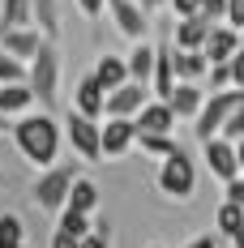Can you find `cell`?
<instances>
[{"label":"cell","mask_w":244,"mask_h":248,"mask_svg":"<svg viewBox=\"0 0 244 248\" xmlns=\"http://www.w3.org/2000/svg\"><path fill=\"white\" fill-rule=\"evenodd\" d=\"M13 141L26 154V163L51 167L56 154H60V124L51 120V116H43V111L39 116H22V120L13 124Z\"/></svg>","instance_id":"1"},{"label":"cell","mask_w":244,"mask_h":248,"mask_svg":"<svg viewBox=\"0 0 244 248\" xmlns=\"http://www.w3.org/2000/svg\"><path fill=\"white\" fill-rule=\"evenodd\" d=\"M240 103H244V90H240V86H236V90H214L210 99L201 103V111L193 116V120H197V137H201V141L219 137L223 120H227V116H231V111H236Z\"/></svg>","instance_id":"2"},{"label":"cell","mask_w":244,"mask_h":248,"mask_svg":"<svg viewBox=\"0 0 244 248\" xmlns=\"http://www.w3.org/2000/svg\"><path fill=\"white\" fill-rule=\"evenodd\" d=\"M30 90H34V99H43L51 107L56 103V90H60V56L51 47L48 39H43V47L34 51V60H30Z\"/></svg>","instance_id":"3"},{"label":"cell","mask_w":244,"mask_h":248,"mask_svg":"<svg viewBox=\"0 0 244 248\" xmlns=\"http://www.w3.org/2000/svg\"><path fill=\"white\" fill-rule=\"evenodd\" d=\"M73 180H77V167H56V163L43 167L39 184H34V205H39V210H65Z\"/></svg>","instance_id":"4"},{"label":"cell","mask_w":244,"mask_h":248,"mask_svg":"<svg viewBox=\"0 0 244 248\" xmlns=\"http://www.w3.org/2000/svg\"><path fill=\"white\" fill-rule=\"evenodd\" d=\"M159 188H163L167 197H193L197 167H193V158H189L184 150H176V154L163 158V167H159Z\"/></svg>","instance_id":"5"},{"label":"cell","mask_w":244,"mask_h":248,"mask_svg":"<svg viewBox=\"0 0 244 248\" xmlns=\"http://www.w3.org/2000/svg\"><path fill=\"white\" fill-rule=\"evenodd\" d=\"M98 141H103V158H120L129 146H137V120L107 116V124H98Z\"/></svg>","instance_id":"6"},{"label":"cell","mask_w":244,"mask_h":248,"mask_svg":"<svg viewBox=\"0 0 244 248\" xmlns=\"http://www.w3.org/2000/svg\"><path fill=\"white\" fill-rule=\"evenodd\" d=\"M65 133H69V146L86 158V163H98L103 158V141H98V124L90 120V116H81V111H73L69 116V124H65Z\"/></svg>","instance_id":"7"},{"label":"cell","mask_w":244,"mask_h":248,"mask_svg":"<svg viewBox=\"0 0 244 248\" xmlns=\"http://www.w3.org/2000/svg\"><path fill=\"white\" fill-rule=\"evenodd\" d=\"M146 103H150V86H142V81H124V86H116V90L107 94L103 116H137Z\"/></svg>","instance_id":"8"},{"label":"cell","mask_w":244,"mask_h":248,"mask_svg":"<svg viewBox=\"0 0 244 248\" xmlns=\"http://www.w3.org/2000/svg\"><path fill=\"white\" fill-rule=\"evenodd\" d=\"M0 47L30 64L34 51L43 47V30H39V26H9V30H0Z\"/></svg>","instance_id":"9"},{"label":"cell","mask_w":244,"mask_h":248,"mask_svg":"<svg viewBox=\"0 0 244 248\" xmlns=\"http://www.w3.org/2000/svg\"><path fill=\"white\" fill-rule=\"evenodd\" d=\"M206 167L219 175L223 184H227V180H236V175H240L236 141H227V137H210V141H206Z\"/></svg>","instance_id":"10"},{"label":"cell","mask_w":244,"mask_h":248,"mask_svg":"<svg viewBox=\"0 0 244 248\" xmlns=\"http://www.w3.org/2000/svg\"><path fill=\"white\" fill-rule=\"evenodd\" d=\"M107 9H112V17H116V30H120L124 39H146V9L137 4V0H107Z\"/></svg>","instance_id":"11"},{"label":"cell","mask_w":244,"mask_h":248,"mask_svg":"<svg viewBox=\"0 0 244 248\" xmlns=\"http://www.w3.org/2000/svg\"><path fill=\"white\" fill-rule=\"evenodd\" d=\"M206 60L210 64H223V60H231L236 51H240V30L236 26H227V22H219V26H210V39H206Z\"/></svg>","instance_id":"12"},{"label":"cell","mask_w":244,"mask_h":248,"mask_svg":"<svg viewBox=\"0 0 244 248\" xmlns=\"http://www.w3.org/2000/svg\"><path fill=\"white\" fill-rule=\"evenodd\" d=\"M103 103H107V90L98 86L95 73H86L81 81H77V90H73V111H81V116L98 120V116H103Z\"/></svg>","instance_id":"13"},{"label":"cell","mask_w":244,"mask_h":248,"mask_svg":"<svg viewBox=\"0 0 244 248\" xmlns=\"http://www.w3.org/2000/svg\"><path fill=\"white\" fill-rule=\"evenodd\" d=\"M133 120H137V133H171L176 111H171L167 99H154V103H146V107H142Z\"/></svg>","instance_id":"14"},{"label":"cell","mask_w":244,"mask_h":248,"mask_svg":"<svg viewBox=\"0 0 244 248\" xmlns=\"http://www.w3.org/2000/svg\"><path fill=\"white\" fill-rule=\"evenodd\" d=\"M171 64H176V81H201V77L210 73V60H206V51L171 47Z\"/></svg>","instance_id":"15"},{"label":"cell","mask_w":244,"mask_h":248,"mask_svg":"<svg viewBox=\"0 0 244 248\" xmlns=\"http://www.w3.org/2000/svg\"><path fill=\"white\" fill-rule=\"evenodd\" d=\"M206 39H210V22H206L201 13H193V17H180V26H176V47L201 51V47H206Z\"/></svg>","instance_id":"16"},{"label":"cell","mask_w":244,"mask_h":248,"mask_svg":"<svg viewBox=\"0 0 244 248\" xmlns=\"http://www.w3.org/2000/svg\"><path fill=\"white\" fill-rule=\"evenodd\" d=\"M150 90L159 99H167L176 90V64H171V47H154V77H150Z\"/></svg>","instance_id":"17"},{"label":"cell","mask_w":244,"mask_h":248,"mask_svg":"<svg viewBox=\"0 0 244 248\" xmlns=\"http://www.w3.org/2000/svg\"><path fill=\"white\" fill-rule=\"evenodd\" d=\"M95 77H98V86H103L107 94H112L116 86H124V81H133V77H129V60H120V56H98Z\"/></svg>","instance_id":"18"},{"label":"cell","mask_w":244,"mask_h":248,"mask_svg":"<svg viewBox=\"0 0 244 248\" xmlns=\"http://www.w3.org/2000/svg\"><path fill=\"white\" fill-rule=\"evenodd\" d=\"M167 103H171V111H176V120H180V116H197L206 99H201L197 81H176V90L167 94Z\"/></svg>","instance_id":"19"},{"label":"cell","mask_w":244,"mask_h":248,"mask_svg":"<svg viewBox=\"0 0 244 248\" xmlns=\"http://www.w3.org/2000/svg\"><path fill=\"white\" fill-rule=\"evenodd\" d=\"M34 103V90H30V81H9V86H0V111L4 116H17Z\"/></svg>","instance_id":"20"},{"label":"cell","mask_w":244,"mask_h":248,"mask_svg":"<svg viewBox=\"0 0 244 248\" xmlns=\"http://www.w3.org/2000/svg\"><path fill=\"white\" fill-rule=\"evenodd\" d=\"M9 26H34V4L30 0H0V30Z\"/></svg>","instance_id":"21"},{"label":"cell","mask_w":244,"mask_h":248,"mask_svg":"<svg viewBox=\"0 0 244 248\" xmlns=\"http://www.w3.org/2000/svg\"><path fill=\"white\" fill-rule=\"evenodd\" d=\"M129 77L142 81V86H150V77H154V47L150 43H137L133 47V56H129Z\"/></svg>","instance_id":"22"},{"label":"cell","mask_w":244,"mask_h":248,"mask_svg":"<svg viewBox=\"0 0 244 248\" xmlns=\"http://www.w3.org/2000/svg\"><path fill=\"white\" fill-rule=\"evenodd\" d=\"M69 210H81V214H90L98 205V184L95 180H73V188H69V201H65Z\"/></svg>","instance_id":"23"},{"label":"cell","mask_w":244,"mask_h":248,"mask_svg":"<svg viewBox=\"0 0 244 248\" xmlns=\"http://www.w3.org/2000/svg\"><path fill=\"white\" fill-rule=\"evenodd\" d=\"M34 4V26L39 30H48V39L60 34V9H56V0H30Z\"/></svg>","instance_id":"24"},{"label":"cell","mask_w":244,"mask_h":248,"mask_svg":"<svg viewBox=\"0 0 244 248\" xmlns=\"http://www.w3.org/2000/svg\"><path fill=\"white\" fill-rule=\"evenodd\" d=\"M137 146L146 150V154H154V158H167V154H176V141H171V133H137Z\"/></svg>","instance_id":"25"},{"label":"cell","mask_w":244,"mask_h":248,"mask_svg":"<svg viewBox=\"0 0 244 248\" xmlns=\"http://www.w3.org/2000/svg\"><path fill=\"white\" fill-rule=\"evenodd\" d=\"M9 81H30V69H26V60H17L0 47V86H9Z\"/></svg>","instance_id":"26"},{"label":"cell","mask_w":244,"mask_h":248,"mask_svg":"<svg viewBox=\"0 0 244 248\" xmlns=\"http://www.w3.org/2000/svg\"><path fill=\"white\" fill-rule=\"evenodd\" d=\"M60 231H69V235L81 240V235H90L95 227H90V214H81V210H69V205H65V214H60Z\"/></svg>","instance_id":"27"},{"label":"cell","mask_w":244,"mask_h":248,"mask_svg":"<svg viewBox=\"0 0 244 248\" xmlns=\"http://www.w3.org/2000/svg\"><path fill=\"white\" fill-rule=\"evenodd\" d=\"M240 223H244V205H236V201H223V205H219V231L231 240Z\"/></svg>","instance_id":"28"},{"label":"cell","mask_w":244,"mask_h":248,"mask_svg":"<svg viewBox=\"0 0 244 248\" xmlns=\"http://www.w3.org/2000/svg\"><path fill=\"white\" fill-rule=\"evenodd\" d=\"M219 137H227V141H240V137H244V103L231 111V116H227V120H223Z\"/></svg>","instance_id":"29"},{"label":"cell","mask_w":244,"mask_h":248,"mask_svg":"<svg viewBox=\"0 0 244 248\" xmlns=\"http://www.w3.org/2000/svg\"><path fill=\"white\" fill-rule=\"evenodd\" d=\"M0 240L4 244H22V218L17 214H0Z\"/></svg>","instance_id":"30"},{"label":"cell","mask_w":244,"mask_h":248,"mask_svg":"<svg viewBox=\"0 0 244 248\" xmlns=\"http://www.w3.org/2000/svg\"><path fill=\"white\" fill-rule=\"evenodd\" d=\"M201 17H206L210 26L227 22V0H201Z\"/></svg>","instance_id":"31"},{"label":"cell","mask_w":244,"mask_h":248,"mask_svg":"<svg viewBox=\"0 0 244 248\" xmlns=\"http://www.w3.org/2000/svg\"><path fill=\"white\" fill-rule=\"evenodd\" d=\"M210 86H214V90H227V86H231V64H227V60H223V64H210Z\"/></svg>","instance_id":"32"},{"label":"cell","mask_w":244,"mask_h":248,"mask_svg":"<svg viewBox=\"0 0 244 248\" xmlns=\"http://www.w3.org/2000/svg\"><path fill=\"white\" fill-rule=\"evenodd\" d=\"M227 64H231V86H240V90H244V43H240V51H236Z\"/></svg>","instance_id":"33"},{"label":"cell","mask_w":244,"mask_h":248,"mask_svg":"<svg viewBox=\"0 0 244 248\" xmlns=\"http://www.w3.org/2000/svg\"><path fill=\"white\" fill-rule=\"evenodd\" d=\"M227 26L244 30V0H227Z\"/></svg>","instance_id":"34"},{"label":"cell","mask_w":244,"mask_h":248,"mask_svg":"<svg viewBox=\"0 0 244 248\" xmlns=\"http://www.w3.org/2000/svg\"><path fill=\"white\" fill-rule=\"evenodd\" d=\"M171 9H176V17H193V13H201V0H167Z\"/></svg>","instance_id":"35"},{"label":"cell","mask_w":244,"mask_h":248,"mask_svg":"<svg viewBox=\"0 0 244 248\" xmlns=\"http://www.w3.org/2000/svg\"><path fill=\"white\" fill-rule=\"evenodd\" d=\"M51 248H81V240L69 235V231H56V235H51Z\"/></svg>","instance_id":"36"},{"label":"cell","mask_w":244,"mask_h":248,"mask_svg":"<svg viewBox=\"0 0 244 248\" xmlns=\"http://www.w3.org/2000/svg\"><path fill=\"white\" fill-rule=\"evenodd\" d=\"M77 9H81L86 17H98V13L107 9V0H77Z\"/></svg>","instance_id":"37"},{"label":"cell","mask_w":244,"mask_h":248,"mask_svg":"<svg viewBox=\"0 0 244 248\" xmlns=\"http://www.w3.org/2000/svg\"><path fill=\"white\" fill-rule=\"evenodd\" d=\"M81 248H107V235L103 231H90V235H81Z\"/></svg>","instance_id":"38"},{"label":"cell","mask_w":244,"mask_h":248,"mask_svg":"<svg viewBox=\"0 0 244 248\" xmlns=\"http://www.w3.org/2000/svg\"><path fill=\"white\" fill-rule=\"evenodd\" d=\"M184 248H219V240H214V235H197L193 244H184Z\"/></svg>","instance_id":"39"},{"label":"cell","mask_w":244,"mask_h":248,"mask_svg":"<svg viewBox=\"0 0 244 248\" xmlns=\"http://www.w3.org/2000/svg\"><path fill=\"white\" fill-rule=\"evenodd\" d=\"M137 4H142V9H146V13H150V9H163L167 0H137Z\"/></svg>","instance_id":"40"},{"label":"cell","mask_w":244,"mask_h":248,"mask_svg":"<svg viewBox=\"0 0 244 248\" xmlns=\"http://www.w3.org/2000/svg\"><path fill=\"white\" fill-rule=\"evenodd\" d=\"M231 244H236V248H244V223L236 227V235H231Z\"/></svg>","instance_id":"41"},{"label":"cell","mask_w":244,"mask_h":248,"mask_svg":"<svg viewBox=\"0 0 244 248\" xmlns=\"http://www.w3.org/2000/svg\"><path fill=\"white\" fill-rule=\"evenodd\" d=\"M236 158H240V171H244V137L236 141Z\"/></svg>","instance_id":"42"},{"label":"cell","mask_w":244,"mask_h":248,"mask_svg":"<svg viewBox=\"0 0 244 248\" xmlns=\"http://www.w3.org/2000/svg\"><path fill=\"white\" fill-rule=\"evenodd\" d=\"M0 133H9V116L4 111H0Z\"/></svg>","instance_id":"43"},{"label":"cell","mask_w":244,"mask_h":248,"mask_svg":"<svg viewBox=\"0 0 244 248\" xmlns=\"http://www.w3.org/2000/svg\"><path fill=\"white\" fill-rule=\"evenodd\" d=\"M0 248H17V244H4V240H0Z\"/></svg>","instance_id":"44"},{"label":"cell","mask_w":244,"mask_h":248,"mask_svg":"<svg viewBox=\"0 0 244 248\" xmlns=\"http://www.w3.org/2000/svg\"><path fill=\"white\" fill-rule=\"evenodd\" d=\"M150 248H159V244H150Z\"/></svg>","instance_id":"45"},{"label":"cell","mask_w":244,"mask_h":248,"mask_svg":"<svg viewBox=\"0 0 244 248\" xmlns=\"http://www.w3.org/2000/svg\"><path fill=\"white\" fill-rule=\"evenodd\" d=\"M17 248H26V244H17Z\"/></svg>","instance_id":"46"},{"label":"cell","mask_w":244,"mask_h":248,"mask_svg":"<svg viewBox=\"0 0 244 248\" xmlns=\"http://www.w3.org/2000/svg\"><path fill=\"white\" fill-rule=\"evenodd\" d=\"M240 175H244V171H240Z\"/></svg>","instance_id":"47"}]
</instances>
